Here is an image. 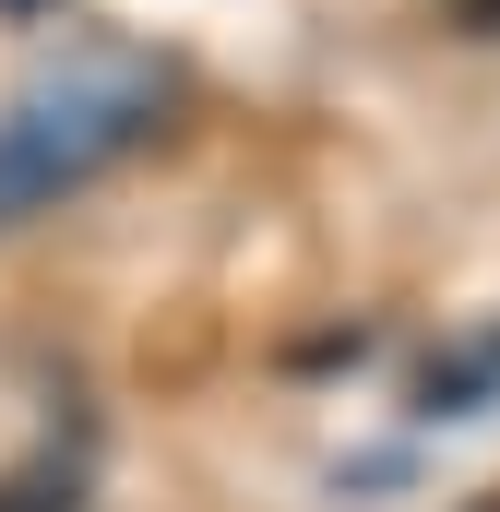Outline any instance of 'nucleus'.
Masks as SVG:
<instances>
[{
  "label": "nucleus",
  "instance_id": "f03ea898",
  "mask_svg": "<svg viewBox=\"0 0 500 512\" xmlns=\"http://www.w3.org/2000/svg\"><path fill=\"white\" fill-rule=\"evenodd\" d=\"M465 24H489V36H500V0H465Z\"/></svg>",
  "mask_w": 500,
  "mask_h": 512
},
{
  "label": "nucleus",
  "instance_id": "f257e3e1",
  "mask_svg": "<svg viewBox=\"0 0 500 512\" xmlns=\"http://www.w3.org/2000/svg\"><path fill=\"white\" fill-rule=\"evenodd\" d=\"M155 120H167V72H155V60H131V48H72V60H48V72L0 108V227H24V215H48L60 191L108 179Z\"/></svg>",
  "mask_w": 500,
  "mask_h": 512
}]
</instances>
